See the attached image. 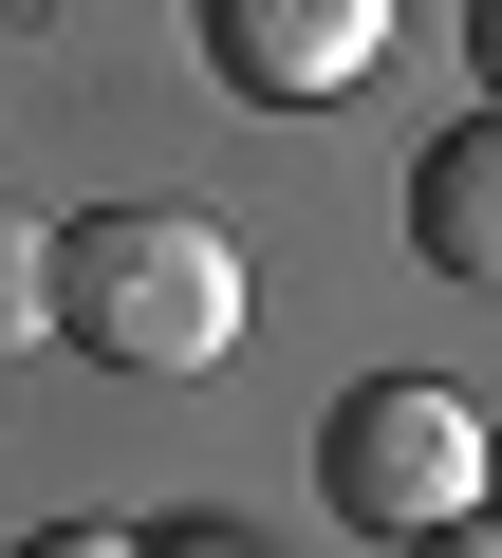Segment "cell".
Masks as SVG:
<instances>
[{
	"label": "cell",
	"instance_id": "obj_4",
	"mask_svg": "<svg viewBox=\"0 0 502 558\" xmlns=\"http://www.w3.org/2000/svg\"><path fill=\"white\" fill-rule=\"evenodd\" d=\"M409 260H428V279H465V299H502V94L409 168Z\"/></svg>",
	"mask_w": 502,
	"mask_h": 558
},
{
	"label": "cell",
	"instance_id": "obj_6",
	"mask_svg": "<svg viewBox=\"0 0 502 558\" xmlns=\"http://www.w3.org/2000/svg\"><path fill=\"white\" fill-rule=\"evenodd\" d=\"M409 558H502V502H446V521H409Z\"/></svg>",
	"mask_w": 502,
	"mask_h": 558
},
{
	"label": "cell",
	"instance_id": "obj_5",
	"mask_svg": "<svg viewBox=\"0 0 502 558\" xmlns=\"http://www.w3.org/2000/svg\"><path fill=\"white\" fill-rule=\"evenodd\" d=\"M38 336H57V223L0 205V354H38Z\"/></svg>",
	"mask_w": 502,
	"mask_h": 558
},
{
	"label": "cell",
	"instance_id": "obj_8",
	"mask_svg": "<svg viewBox=\"0 0 502 558\" xmlns=\"http://www.w3.org/2000/svg\"><path fill=\"white\" fill-rule=\"evenodd\" d=\"M465 57H483V94H502V0H465Z\"/></svg>",
	"mask_w": 502,
	"mask_h": 558
},
{
	"label": "cell",
	"instance_id": "obj_10",
	"mask_svg": "<svg viewBox=\"0 0 502 558\" xmlns=\"http://www.w3.org/2000/svg\"><path fill=\"white\" fill-rule=\"evenodd\" d=\"M483 502H502V447H483Z\"/></svg>",
	"mask_w": 502,
	"mask_h": 558
},
{
	"label": "cell",
	"instance_id": "obj_1",
	"mask_svg": "<svg viewBox=\"0 0 502 558\" xmlns=\"http://www.w3.org/2000/svg\"><path fill=\"white\" fill-rule=\"evenodd\" d=\"M57 336L112 373H223L242 354V242L205 205H94L57 223Z\"/></svg>",
	"mask_w": 502,
	"mask_h": 558
},
{
	"label": "cell",
	"instance_id": "obj_3",
	"mask_svg": "<svg viewBox=\"0 0 502 558\" xmlns=\"http://www.w3.org/2000/svg\"><path fill=\"white\" fill-rule=\"evenodd\" d=\"M391 57V0H205V75L261 94V112H317Z\"/></svg>",
	"mask_w": 502,
	"mask_h": 558
},
{
	"label": "cell",
	"instance_id": "obj_2",
	"mask_svg": "<svg viewBox=\"0 0 502 558\" xmlns=\"http://www.w3.org/2000/svg\"><path fill=\"white\" fill-rule=\"evenodd\" d=\"M317 502H335V521H372V539H409V521L483 502V410H465V391H428V373L335 391V410H317Z\"/></svg>",
	"mask_w": 502,
	"mask_h": 558
},
{
	"label": "cell",
	"instance_id": "obj_7",
	"mask_svg": "<svg viewBox=\"0 0 502 558\" xmlns=\"http://www.w3.org/2000/svg\"><path fill=\"white\" fill-rule=\"evenodd\" d=\"M0 558H149V539H112V521H38V539H0Z\"/></svg>",
	"mask_w": 502,
	"mask_h": 558
},
{
	"label": "cell",
	"instance_id": "obj_9",
	"mask_svg": "<svg viewBox=\"0 0 502 558\" xmlns=\"http://www.w3.org/2000/svg\"><path fill=\"white\" fill-rule=\"evenodd\" d=\"M168 558H242V539H168Z\"/></svg>",
	"mask_w": 502,
	"mask_h": 558
}]
</instances>
